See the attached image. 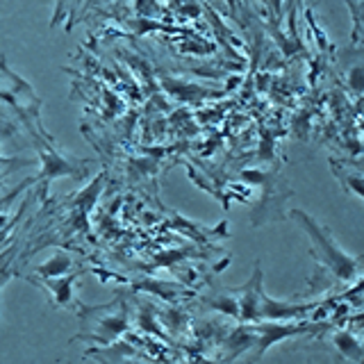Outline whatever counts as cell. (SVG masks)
<instances>
[{
    "label": "cell",
    "mask_w": 364,
    "mask_h": 364,
    "mask_svg": "<svg viewBox=\"0 0 364 364\" xmlns=\"http://www.w3.org/2000/svg\"><path fill=\"white\" fill-rule=\"evenodd\" d=\"M80 326H82V330L75 339H87L89 344L109 346L128 328V307L123 301L96 307L80 305Z\"/></svg>",
    "instance_id": "6da1fadb"
},
{
    "label": "cell",
    "mask_w": 364,
    "mask_h": 364,
    "mask_svg": "<svg viewBox=\"0 0 364 364\" xmlns=\"http://www.w3.org/2000/svg\"><path fill=\"white\" fill-rule=\"evenodd\" d=\"M291 216L296 219L303 230L310 237V242L314 244V257L323 262V267L333 271V276L341 278V280H350L353 276L358 273V267L360 262L348 257L344 250H341L335 242L333 237H330V230H326L323 225H318L312 216H307L305 212L301 210H291Z\"/></svg>",
    "instance_id": "7a4b0ae2"
},
{
    "label": "cell",
    "mask_w": 364,
    "mask_h": 364,
    "mask_svg": "<svg viewBox=\"0 0 364 364\" xmlns=\"http://www.w3.org/2000/svg\"><path fill=\"white\" fill-rule=\"evenodd\" d=\"M307 310H312V305H289V303H278L271 301L269 296L262 291L259 296V318H291L301 316Z\"/></svg>",
    "instance_id": "3957f363"
},
{
    "label": "cell",
    "mask_w": 364,
    "mask_h": 364,
    "mask_svg": "<svg viewBox=\"0 0 364 364\" xmlns=\"http://www.w3.org/2000/svg\"><path fill=\"white\" fill-rule=\"evenodd\" d=\"M250 330L259 335L257 346H259V353H262V350H267L271 344H276V341H280L284 337L303 333V330H307V326H271V323L264 326V323H262V326H253ZM259 353H257V355H259Z\"/></svg>",
    "instance_id": "277c9868"
},
{
    "label": "cell",
    "mask_w": 364,
    "mask_h": 364,
    "mask_svg": "<svg viewBox=\"0 0 364 364\" xmlns=\"http://www.w3.org/2000/svg\"><path fill=\"white\" fill-rule=\"evenodd\" d=\"M80 278V273H68L66 278H43L46 287L55 294V305L60 307H73V282Z\"/></svg>",
    "instance_id": "5b68a950"
},
{
    "label": "cell",
    "mask_w": 364,
    "mask_h": 364,
    "mask_svg": "<svg viewBox=\"0 0 364 364\" xmlns=\"http://www.w3.org/2000/svg\"><path fill=\"white\" fill-rule=\"evenodd\" d=\"M333 344L337 346V350L341 353V355H346L348 360H353L355 364L362 362V346H360V341L353 337L350 333H337L333 337Z\"/></svg>",
    "instance_id": "8992f818"
},
{
    "label": "cell",
    "mask_w": 364,
    "mask_h": 364,
    "mask_svg": "<svg viewBox=\"0 0 364 364\" xmlns=\"http://www.w3.org/2000/svg\"><path fill=\"white\" fill-rule=\"evenodd\" d=\"M73 267V262L68 255L60 253V255H55L53 259L46 262L43 267H39V276L41 278H57V276H62V273H68V269Z\"/></svg>",
    "instance_id": "52a82bcc"
}]
</instances>
